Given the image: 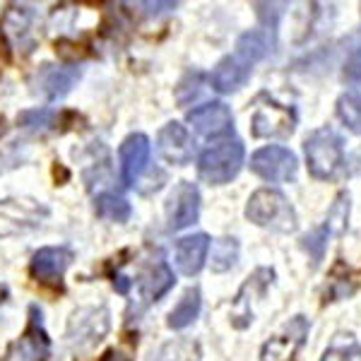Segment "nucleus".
<instances>
[{
    "label": "nucleus",
    "mask_w": 361,
    "mask_h": 361,
    "mask_svg": "<svg viewBox=\"0 0 361 361\" xmlns=\"http://www.w3.org/2000/svg\"><path fill=\"white\" fill-rule=\"evenodd\" d=\"M200 306H202V299H200V289L197 287H190L188 292L180 296V301L173 306V311L169 313V328L171 330H183L188 328L193 320L200 316Z\"/></svg>",
    "instance_id": "6ab92c4d"
},
{
    "label": "nucleus",
    "mask_w": 361,
    "mask_h": 361,
    "mask_svg": "<svg viewBox=\"0 0 361 361\" xmlns=\"http://www.w3.org/2000/svg\"><path fill=\"white\" fill-rule=\"evenodd\" d=\"M188 123L202 137H222L234 130V114L224 102H209L188 114Z\"/></svg>",
    "instance_id": "9d476101"
},
{
    "label": "nucleus",
    "mask_w": 361,
    "mask_h": 361,
    "mask_svg": "<svg viewBox=\"0 0 361 361\" xmlns=\"http://www.w3.org/2000/svg\"><path fill=\"white\" fill-rule=\"evenodd\" d=\"M320 361H361V345L352 335H337V340L325 349Z\"/></svg>",
    "instance_id": "b1692460"
},
{
    "label": "nucleus",
    "mask_w": 361,
    "mask_h": 361,
    "mask_svg": "<svg viewBox=\"0 0 361 361\" xmlns=\"http://www.w3.org/2000/svg\"><path fill=\"white\" fill-rule=\"evenodd\" d=\"M337 118L354 135H361V92H347L337 99Z\"/></svg>",
    "instance_id": "4be33fe9"
},
{
    "label": "nucleus",
    "mask_w": 361,
    "mask_h": 361,
    "mask_svg": "<svg viewBox=\"0 0 361 361\" xmlns=\"http://www.w3.org/2000/svg\"><path fill=\"white\" fill-rule=\"evenodd\" d=\"M99 361H130V359H128L121 349H109V352H104V357Z\"/></svg>",
    "instance_id": "7c9ffc66"
},
{
    "label": "nucleus",
    "mask_w": 361,
    "mask_h": 361,
    "mask_svg": "<svg viewBox=\"0 0 361 361\" xmlns=\"http://www.w3.org/2000/svg\"><path fill=\"white\" fill-rule=\"evenodd\" d=\"M250 70L253 66H248L246 61H241L238 56H226L217 63L212 73V87L219 94H231V92L241 90L248 82Z\"/></svg>",
    "instance_id": "f3484780"
},
{
    "label": "nucleus",
    "mask_w": 361,
    "mask_h": 361,
    "mask_svg": "<svg viewBox=\"0 0 361 361\" xmlns=\"http://www.w3.org/2000/svg\"><path fill=\"white\" fill-rule=\"evenodd\" d=\"M171 287H173V272L169 270L164 260H159L157 265H149L137 279V292L140 299H142V306L159 301Z\"/></svg>",
    "instance_id": "a211bd4d"
},
{
    "label": "nucleus",
    "mask_w": 361,
    "mask_h": 361,
    "mask_svg": "<svg viewBox=\"0 0 361 361\" xmlns=\"http://www.w3.org/2000/svg\"><path fill=\"white\" fill-rule=\"evenodd\" d=\"M49 354H51V342L46 337L42 323V311L34 306L32 320H29L25 335L17 342V357H20V361H49Z\"/></svg>",
    "instance_id": "4468645a"
},
{
    "label": "nucleus",
    "mask_w": 361,
    "mask_h": 361,
    "mask_svg": "<svg viewBox=\"0 0 361 361\" xmlns=\"http://www.w3.org/2000/svg\"><path fill=\"white\" fill-rule=\"evenodd\" d=\"M49 217V209L34 200H0V236H13L39 226Z\"/></svg>",
    "instance_id": "39448f33"
},
{
    "label": "nucleus",
    "mask_w": 361,
    "mask_h": 361,
    "mask_svg": "<svg viewBox=\"0 0 361 361\" xmlns=\"http://www.w3.org/2000/svg\"><path fill=\"white\" fill-rule=\"evenodd\" d=\"M0 294H3V289H0Z\"/></svg>",
    "instance_id": "2f4dec72"
},
{
    "label": "nucleus",
    "mask_w": 361,
    "mask_h": 361,
    "mask_svg": "<svg viewBox=\"0 0 361 361\" xmlns=\"http://www.w3.org/2000/svg\"><path fill=\"white\" fill-rule=\"evenodd\" d=\"M34 20V13L29 8H10L3 17V32L8 34L13 42L20 44L27 37L29 25Z\"/></svg>",
    "instance_id": "5701e85b"
},
{
    "label": "nucleus",
    "mask_w": 361,
    "mask_h": 361,
    "mask_svg": "<svg viewBox=\"0 0 361 361\" xmlns=\"http://www.w3.org/2000/svg\"><path fill=\"white\" fill-rule=\"evenodd\" d=\"M296 128V111L277 102L260 104L250 118V133L255 137H289Z\"/></svg>",
    "instance_id": "0eeeda50"
},
{
    "label": "nucleus",
    "mask_w": 361,
    "mask_h": 361,
    "mask_svg": "<svg viewBox=\"0 0 361 361\" xmlns=\"http://www.w3.org/2000/svg\"><path fill=\"white\" fill-rule=\"evenodd\" d=\"M147 15H161V13H169V10H176V3H140Z\"/></svg>",
    "instance_id": "c756f323"
},
{
    "label": "nucleus",
    "mask_w": 361,
    "mask_h": 361,
    "mask_svg": "<svg viewBox=\"0 0 361 361\" xmlns=\"http://www.w3.org/2000/svg\"><path fill=\"white\" fill-rule=\"evenodd\" d=\"M149 154H152V145H149V137L142 135V133L128 135L123 140L118 157H121V176H123V183L128 188H133L137 183V178L145 173V169L149 164Z\"/></svg>",
    "instance_id": "9b49d317"
},
{
    "label": "nucleus",
    "mask_w": 361,
    "mask_h": 361,
    "mask_svg": "<svg viewBox=\"0 0 361 361\" xmlns=\"http://www.w3.org/2000/svg\"><path fill=\"white\" fill-rule=\"evenodd\" d=\"M109 333V311L104 306L99 308H80L73 313L68 325V337L78 347H92L104 340Z\"/></svg>",
    "instance_id": "1a4fd4ad"
},
{
    "label": "nucleus",
    "mask_w": 361,
    "mask_h": 361,
    "mask_svg": "<svg viewBox=\"0 0 361 361\" xmlns=\"http://www.w3.org/2000/svg\"><path fill=\"white\" fill-rule=\"evenodd\" d=\"M58 121V116L51 109H39V111H27L20 116V126L27 130H49L54 128Z\"/></svg>",
    "instance_id": "bb28decb"
},
{
    "label": "nucleus",
    "mask_w": 361,
    "mask_h": 361,
    "mask_svg": "<svg viewBox=\"0 0 361 361\" xmlns=\"http://www.w3.org/2000/svg\"><path fill=\"white\" fill-rule=\"evenodd\" d=\"M333 231L328 229V224L318 226V229H313L311 234H306L304 238H301V248L306 250L308 255H311L313 265H318L320 260H323L325 250H328V238Z\"/></svg>",
    "instance_id": "a878e982"
},
{
    "label": "nucleus",
    "mask_w": 361,
    "mask_h": 361,
    "mask_svg": "<svg viewBox=\"0 0 361 361\" xmlns=\"http://www.w3.org/2000/svg\"><path fill=\"white\" fill-rule=\"evenodd\" d=\"M308 171L318 180H333L345 166V140L333 128L313 130L304 142Z\"/></svg>",
    "instance_id": "f257e3e1"
},
{
    "label": "nucleus",
    "mask_w": 361,
    "mask_h": 361,
    "mask_svg": "<svg viewBox=\"0 0 361 361\" xmlns=\"http://www.w3.org/2000/svg\"><path fill=\"white\" fill-rule=\"evenodd\" d=\"M200 217V190L190 180H180L169 195L166 202V222L171 231H180L185 226L195 224Z\"/></svg>",
    "instance_id": "6e6552de"
},
{
    "label": "nucleus",
    "mask_w": 361,
    "mask_h": 361,
    "mask_svg": "<svg viewBox=\"0 0 361 361\" xmlns=\"http://www.w3.org/2000/svg\"><path fill=\"white\" fill-rule=\"evenodd\" d=\"M70 263H73V253L68 248H42L32 258V275L42 284H58Z\"/></svg>",
    "instance_id": "ddd939ff"
},
{
    "label": "nucleus",
    "mask_w": 361,
    "mask_h": 361,
    "mask_svg": "<svg viewBox=\"0 0 361 361\" xmlns=\"http://www.w3.org/2000/svg\"><path fill=\"white\" fill-rule=\"evenodd\" d=\"M94 209L102 219L109 222H128L133 214V207L126 197L116 195V193H102L94 197Z\"/></svg>",
    "instance_id": "aec40b11"
},
{
    "label": "nucleus",
    "mask_w": 361,
    "mask_h": 361,
    "mask_svg": "<svg viewBox=\"0 0 361 361\" xmlns=\"http://www.w3.org/2000/svg\"><path fill=\"white\" fill-rule=\"evenodd\" d=\"M246 217L253 224L275 231H294L296 214L289 200L275 188H260L248 197Z\"/></svg>",
    "instance_id": "7ed1b4c3"
},
{
    "label": "nucleus",
    "mask_w": 361,
    "mask_h": 361,
    "mask_svg": "<svg viewBox=\"0 0 361 361\" xmlns=\"http://www.w3.org/2000/svg\"><path fill=\"white\" fill-rule=\"evenodd\" d=\"M82 70L78 66H66V68H56V66H44L37 75V87L46 99H61L66 97L73 85L80 80Z\"/></svg>",
    "instance_id": "dca6fc26"
},
{
    "label": "nucleus",
    "mask_w": 361,
    "mask_h": 361,
    "mask_svg": "<svg viewBox=\"0 0 361 361\" xmlns=\"http://www.w3.org/2000/svg\"><path fill=\"white\" fill-rule=\"evenodd\" d=\"M308 328L311 325L304 316H294L282 328V333H277L265 342L263 352H260V361H296L299 349L306 345Z\"/></svg>",
    "instance_id": "423d86ee"
},
{
    "label": "nucleus",
    "mask_w": 361,
    "mask_h": 361,
    "mask_svg": "<svg viewBox=\"0 0 361 361\" xmlns=\"http://www.w3.org/2000/svg\"><path fill=\"white\" fill-rule=\"evenodd\" d=\"M238 260V243L236 238H219L212 246V270L226 272L236 265Z\"/></svg>",
    "instance_id": "393cba45"
},
{
    "label": "nucleus",
    "mask_w": 361,
    "mask_h": 361,
    "mask_svg": "<svg viewBox=\"0 0 361 361\" xmlns=\"http://www.w3.org/2000/svg\"><path fill=\"white\" fill-rule=\"evenodd\" d=\"M209 253V236L207 234H193L185 236L176 243V267L180 275L193 277L202 270Z\"/></svg>",
    "instance_id": "2eb2a0df"
},
{
    "label": "nucleus",
    "mask_w": 361,
    "mask_h": 361,
    "mask_svg": "<svg viewBox=\"0 0 361 361\" xmlns=\"http://www.w3.org/2000/svg\"><path fill=\"white\" fill-rule=\"evenodd\" d=\"M157 149H159L161 159H166L169 164H188L190 157H193V145H190V135L185 130V126L176 123H166L157 135Z\"/></svg>",
    "instance_id": "f8f14e48"
},
{
    "label": "nucleus",
    "mask_w": 361,
    "mask_h": 361,
    "mask_svg": "<svg viewBox=\"0 0 361 361\" xmlns=\"http://www.w3.org/2000/svg\"><path fill=\"white\" fill-rule=\"evenodd\" d=\"M243 159H246V147L238 140H226L207 147L197 157V173L209 185H224L238 176Z\"/></svg>",
    "instance_id": "f03ea898"
},
{
    "label": "nucleus",
    "mask_w": 361,
    "mask_h": 361,
    "mask_svg": "<svg viewBox=\"0 0 361 361\" xmlns=\"http://www.w3.org/2000/svg\"><path fill=\"white\" fill-rule=\"evenodd\" d=\"M250 171L270 183H284V180L296 178L299 161L292 149L282 147V145H270V147H260L258 152H253Z\"/></svg>",
    "instance_id": "20e7f679"
},
{
    "label": "nucleus",
    "mask_w": 361,
    "mask_h": 361,
    "mask_svg": "<svg viewBox=\"0 0 361 361\" xmlns=\"http://www.w3.org/2000/svg\"><path fill=\"white\" fill-rule=\"evenodd\" d=\"M267 51H270V44H267V37L263 32H246L243 37H238L234 56L246 61L248 66H253V63L263 61Z\"/></svg>",
    "instance_id": "412c9836"
},
{
    "label": "nucleus",
    "mask_w": 361,
    "mask_h": 361,
    "mask_svg": "<svg viewBox=\"0 0 361 361\" xmlns=\"http://www.w3.org/2000/svg\"><path fill=\"white\" fill-rule=\"evenodd\" d=\"M347 217H349V195H340L333 209H330L325 224H328L330 231H342L347 226Z\"/></svg>",
    "instance_id": "cd10ccee"
},
{
    "label": "nucleus",
    "mask_w": 361,
    "mask_h": 361,
    "mask_svg": "<svg viewBox=\"0 0 361 361\" xmlns=\"http://www.w3.org/2000/svg\"><path fill=\"white\" fill-rule=\"evenodd\" d=\"M342 75H345V80L349 85L361 87V46L349 54V58L345 61V68H342Z\"/></svg>",
    "instance_id": "c85d7f7f"
}]
</instances>
